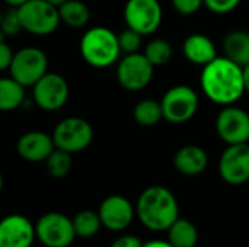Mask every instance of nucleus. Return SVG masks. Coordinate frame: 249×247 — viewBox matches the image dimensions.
Masks as SVG:
<instances>
[{"label":"nucleus","instance_id":"1","mask_svg":"<svg viewBox=\"0 0 249 247\" xmlns=\"http://www.w3.org/2000/svg\"><path fill=\"white\" fill-rule=\"evenodd\" d=\"M200 84L206 98L220 106L235 105L247 92L244 67L225 55L203 67Z\"/></svg>","mask_w":249,"mask_h":247},{"label":"nucleus","instance_id":"2","mask_svg":"<svg viewBox=\"0 0 249 247\" xmlns=\"http://www.w3.org/2000/svg\"><path fill=\"white\" fill-rule=\"evenodd\" d=\"M140 223L152 231H168L179 218V207L175 195L165 186L146 188L136 205Z\"/></svg>","mask_w":249,"mask_h":247},{"label":"nucleus","instance_id":"3","mask_svg":"<svg viewBox=\"0 0 249 247\" xmlns=\"http://www.w3.org/2000/svg\"><path fill=\"white\" fill-rule=\"evenodd\" d=\"M83 60L95 68H108L120 61L123 54L118 35L107 26L89 28L80 39Z\"/></svg>","mask_w":249,"mask_h":247},{"label":"nucleus","instance_id":"4","mask_svg":"<svg viewBox=\"0 0 249 247\" xmlns=\"http://www.w3.org/2000/svg\"><path fill=\"white\" fill-rule=\"evenodd\" d=\"M18 10L23 31L36 36L51 35L61 22L58 7L48 0H28Z\"/></svg>","mask_w":249,"mask_h":247},{"label":"nucleus","instance_id":"5","mask_svg":"<svg viewBox=\"0 0 249 247\" xmlns=\"http://www.w3.org/2000/svg\"><path fill=\"white\" fill-rule=\"evenodd\" d=\"M163 119L171 124H185L198 111L200 99L197 92L187 84L172 86L160 99Z\"/></svg>","mask_w":249,"mask_h":247},{"label":"nucleus","instance_id":"6","mask_svg":"<svg viewBox=\"0 0 249 247\" xmlns=\"http://www.w3.org/2000/svg\"><path fill=\"white\" fill-rule=\"evenodd\" d=\"M48 73V57L38 47H23L15 52L9 76L25 87H32Z\"/></svg>","mask_w":249,"mask_h":247},{"label":"nucleus","instance_id":"7","mask_svg":"<svg viewBox=\"0 0 249 247\" xmlns=\"http://www.w3.org/2000/svg\"><path fill=\"white\" fill-rule=\"evenodd\" d=\"M55 147L69 153H80L93 141V128L85 118L69 116L61 119L53 131Z\"/></svg>","mask_w":249,"mask_h":247},{"label":"nucleus","instance_id":"8","mask_svg":"<svg viewBox=\"0 0 249 247\" xmlns=\"http://www.w3.org/2000/svg\"><path fill=\"white\" fill-rule=\"evenodd\" d=\"M155 66L144 52L125 54L117 66V80L128 92H139L147 87L153 79Z\"/></svg>","mask_w":249,"mask_h":247},{"label":"nucleus","instance_id":"9","mask_svg":"<svg viewBox=\"0 0 249 247\" xmlns=\"http://www.w3.org/2000/svg\"><path fill=\"white\" fill-rule=\"evenodd\" d=\"M124 22L143 36L155 33L163 19L159 0H127L124 6Z\"/></svg>","mask_w":249,"mask_h":247},{"label":"nucleus","instance_id":"10","mask_svg":"<svg viewBox=\"0 0 249 247\" xmlns=\"http://www.w3.org/2000/svg\"><path fill=\"white\" fill-rule=\"evenodd\" d=\"M36 239L45 247H69L76 239L73 220L61 213L44 214L35 226Z\"/></svg>","mask_w":249,"mask_h":247},{"label":"nucleus","instance_id":"11","mask_svg":"<svg viewBox=\"0 0 249 247\" xmlns=\"http://www.w3.org/2000/svg\"><path fill=\"white\" fill-rule=\"evenodd\" d=\"M32 96L39 109L55 112L67 103L70 87L63 76L48 71L32 86Z\"/></svg>","mask_w":249,"mask_h":247},{"label":"nucleus","instance_id":"12","mask_svg":"<svg viewBox=\"0 0 249 247\" xmlns=\"http://www.w3.org/2000/svg\"><path fill=\"white\" fill-rule=\"evenodd\" d=\"M216 132L228 146L249 141V114L235 105L223 106L216 118Z\"/></svg>","mask_w":249,"mask_h":247},{"label":"nucleus","instance_id":"13","mask_svg":"<svg viewBox=\"0 0 249 247\" xmlns=\"http://www.w3.org/2000/svg\"><path fill=\"white\" fill-rule=\"evenodd\" d=\"M219 173L222 179L233 186L249 181V144H232L225 148L219 159Z\"/></svg>","mask_w":249,"mask_h":247},{"label":"nucleus","instance_id":"14","mask_svg":"<svg viewBox=\"0 0 249 247\" xmlns=\"http://www.w3.org/2000/svg\"><path fill=\"white\" fill-rule=\"evenodd\" d=\"M98 214L105 229L111 231H123L133 223L137 213L127 198L121 195H111L102 201Z\"/></svg>","mask_w":249,"mask_h":247},{"label":"nucleus","instance_id":"15","mask_svg":"<svg viewBox=\"0 0 249 247\" xmlns=\"http://www.w3.org/2000/svg\"><path fill=\"white\" fill-rule=\"evenodd\" d=\"M35 237V227L23 215H7L0 223V247H31Z\"/></svg>","mask_w":249,"mask_h":247},{"label":"nucleus","instance_id":"16","mask_svg":"<svg viewBox=\"0 0 249 247\" xmlns=\"http://www.w3.org/2000/svg\"><path fill=\"white\" fill-rule=\"evenodd\" d=\"M55 150V143L53 134H47L44 131H28L22 134L16 143L18 154L32 163L45 162L50 154Z\"/></svg>","mask_w":249,"mask_h":247},{"label":"nucleus","instance_id":"17","mask_svg":"<svg viewBox=\"0 0 249 247\" xmlns=\"http://www.w3.org/2000/svg\"><path fill=\"white\" fill-rule=\"evenodd\" d=\"M182 54L191 64L204 67L216 60L217 48L213 39L204 33H191L182 42Z\"/></svg>","mask_w":249,"mask_h":247},{"label":"nucleus","instance_id":"18","mask_svg":"<svg viewBox=\"0 0 249 247\" xmlns=\"http://www.w3.org/2000/svg\"><path fill=\"white\" fill-rule=\"evenodd\" d=\"M207 165L209 156L198 146H184L174 156V166L184 176H197L206 170Z\"/></svg>","mask_w":249,"mask_h":247},{"label":"nucleus","instance_id":"19","mask_svg":"<svg viewBox=\"0 0 249 247\" xmlns=\"http://www.w3.org/2000/svg\"><path fill=\"white\" fill-rule=\"evenodd\" d=\"M225 57L231 58L241 67L249 64V32L248 31H232L225 36L223 41Z\"/></svg>","mask_w":249,"mask_h":247},{"label":"nucleus","instance_id":"20","mask_svg":"<svg viewBox=\"0 0 249 247\" xmlns=\"http://www.w3.org/2000/svg\"><path fill=\"white\" fill-rule=\"evenodd\" d=\"M25 86L12 76L0 79V109L10 112L20 108L25 102Z\"/></svg>","mask_w":249,"mask_h":247},{"label":"nucleus","instance_id":"21","mask_svg":"<svg viewBox=\"0 0 249 247\" xmlns=\"http://www.w3.org/2000/svg\"><path fill=\"white\" fill-rule=\"evenodd\" d=\"M58 12L61 22L73 29H80L86 26L90 20V10L80 0L64 1L61 6H58Z\"/></svg>","mask_w":249,"mask_h":247},{"label":"nucleus","instance_id":"22","mask_svg":"<svg viewBox=\"0 0 249 247\" xmlns=\"http://www.w3.org/2000/svg\"><path fill=\"white\" fill-rule=\"evenodd\" d=\"M168 242L175 247H196L198 243V231L191 221L178 218L168 230Z\"/></svg>","mask_w":249,"mask_h":247},{"label":"nucleus","instance_id":"23","mask_svg":"<svg viewBox=\"0 0 249 247\" xmlns=\"http://www.w3.org/2000/svg\"><path fill=\"white\" fill-rule=\"evenodd\" d=\"M134 121L142 127H153L163 119L162 105L153 99H143L136 103L133 109Z\"/></svg>","mask_w":249,"mask_h":247},{"label":"nucleus","instance_id":"24","mask_svg":"<svg viewBox=\"0 0 249 247\" xmlns=\"http://www.w3.org/2000/svg\"><path fill=\"white\" fill-rule=\"evenodd\" d=\"M73 226H74L77 237L89 239V237H93L101 230L102 221H101V217L98 213L85 210L74 215Z\"/></svg>","mask_w":249,"mask_h":247},{"label":"nucleus","instance_id":"25","mask_svg":"<svg viewBox=\"0 0 249 247\" xmlns=\"http://www.w3.org/2000/svg\"><path fill=\"white\" fill-rule=\"evenodd\" d=\"M172 54H174L172 45L163 38L152 39L144 48V55L155 67L168 64L172 58Z\"/></svg>","mask_w":249,"mask_h":247},{"label":"nucleus","instance_id":"26","mask_svg":"<svg viewBox=\"0 0 249 247\" xmlns=\"http://www.w3.org/2000/svg\"><path fill=\"white\" fill-rule=\"evenodd\" d=\"M47 165V170L48 173L55 178V179H61L64 176H67L71 170L73 166V159H71V153L60 150L55 147V150L50 154V157L45 160Z\"/></svg>","mask_w":249,"mask_h":247},{"label":"nucleus","instance_id":"27","mask_svg":"<svg viewBox=\"0 0 249 247\" xmlns=\"http://www.w3.org/2000/svg\"><path fill=\"white\" fill-rule=\"evenodd\" d=\"M23 29L22 26V20L19 16V10L18 7H10L7 9L0 20V31H1V36H16L20 31Z\"/></svg>","mask_w":249,"mask_h":247},{"label":"nucleus","instance_id":"28","mask_svg":"<svg viewBox=\"0 0 249 247\" xmlns=\"http://www.w3.org/2000/svg\"><path fill=\"white\" fill-rule=\"evenodd\" d=\"M142 33H139L137 31L127 28L124 29L121 33H118V41H120V47L121 51L124 54H133V52H139L140 47H142Z\"/></svg>","mask_w":249,"mask_h":247},{"label":"nucleus","instance_id":"29","mask_svg":"<svg viewBox=\"0 0 249 247\" xmlns=\"http://www.w3.org/2000/svg\"><path fill=\"white\" fill-rule=\"evenodd\" d=\"M241 0H204V6L216 15H226L239 6Z\"/></svg>","mask_w":249,"mask_h":247},{"label":"nucleus","instance_id":"30","mask_svg":"<svg viewBox=\"0 0 249 247\" xmlns=\"http://www.w3.org/2000/svg\"><path fill=\"white\" fill-rule=\"evenodd\" d=\"M172 6L179 15L191 16L204 6V0H172Z\"/></svg>","mask_w":249,"mask_h":247},{"label":"nucleus","instance_id":"31","mask_svg":"<svg viewBox=\"0 0 249 247\" xmlns=\"http://www.w3.org/2000/svg\"><path fill=\"white\" fill-rule=\"evenodd\" d=\"M13 57H15V51L4 41V38H1V41H0V70H3V71L9 70L12 61H13Z\"/></svg>","mask_w":249,"mask_h":247},{"label":"nucleus","instance_id":"32","mask_svg":"<svg viewBox=\"0 0 249 247\" xmlns=\"http://www.w3.org/2000/svg\"><path fill=\"white\" fill-rule=\"evenodd\" d=\"M144 243H142V240L137 236H131V234H125L118 237L111 247H143Z\"/></svg>","mask_w":249,"mask_h":247},{"label":"nucleus","instance_id":"33","mask_svg":"<svg viewBox=\"0 0 249 247\" xmlns=\"http://www.w3.org/2000/svg\"><path fill=\"white\" fill-rule=\"evenodd\" d=\"M143 247H175L172 243L169 242H163V240H152V242H147L144 243Z\"/></svg>","mask_w":249,"mask_h":247},{"label":"nucleus","instance_id":"34","mask_svg":"<svg viewBox=\"0 0 249 247\" xmlns=\"http://www.w3.org/2000/svg\"><path fill=\"white\" fill-rule=\"evenodd\" d=\"M244 80H245V89L249 93V64L244 67Z\"/></svg>","mask_w":249,"mask_h":247},{"label":"nucleus","instance_id":"35","mask_svg":"<svg viewBox=\"0 0 249 247\" xmlns=\"http://www.w3.org/2000/svg\"><path fill=\"white\" fill-rule=\"evenodd\" d=\"M10 7H19V6H22L23 3H26L28 0H4Z\"/></svg>","mask_w":249,"mask_h":247},{"label":"nucleus","instance_id":"36","mask_svg":"<svg viewBox=\"0 0 249 247\" xmlns=\"http://www.w3.org/2000/svg\"><path fill=\"white\" fill-rule=\"evenodd\" d=\"M48 1H50V3H53V4H55V6L58 7V6H61L64 1H67V0H48Z\"/></svg>","mask_w":249,"mask_h":247}]
</instances>
